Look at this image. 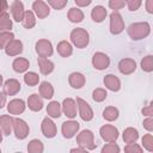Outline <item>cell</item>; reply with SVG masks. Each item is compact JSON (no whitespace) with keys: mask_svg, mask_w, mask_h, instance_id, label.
<instances>
[{"mask_svg":"<svg viewBox=\"0 0 153 153\" xmlns=\"http://www.w3.org/2000/svg\"><path fill=\"white\" fill-rule=\"evenodd\" d=\"M12 14L16 22H22L23 20V16H24V7L23 4L18 0H16L12 5Z\"/></svg>","mask_w":153,"mask_h":153,"instance_id":"4fadbf2b","label":"cell"},{"mask_svg":"<svg viewBox=\"0 0 153 153\" xmlns=\"http://www.w3.org/2000/svg\"><path fill=\"white\" fill-rule=\"evenodd\" d=\"M13 122V120L8 116H1L0 117V128L5 131L6 135H10L11 133V123Z\"/></svg>","mask_w":153,"mask_h":153,"instance_id":"484cf974","label":"cell"},{"mask_svg":"<svg viewBox=\"0 0 153 153\" xmlns=\"http://www.w3.org/2000/svg\"><path fill=\"white\" fill-rule=\"evenodd\" d=\"M128 32L133 39H140L148 35L149 32V25L147 23L143 24H131L128 29Z\"/></svg>","mask_w":153,"mask_h":153,"instance_id":"6da1fadb","label":"cell"},{"mask_svg":"<svg viewBox=\"0 0 153 153\" xmlns=\"http://www.w3.org/2000/svg\"><path fill=\"white\" fill-rule=\"evenodd\" d=\"M71 38H72V42L79 48H84L88 43V33L82 29L73 30L71 33Z\"/></svg>","mask_w":153,"mask_h":153,"instance_id":"7a4b0ae2","label":"cell"},{"mask_svg":"<svg viewBox=\"0 0 153 153\" xmlns=\"http://www.w3.org/2000/svg\"><path fill=\"white\" fill-rule=\"evenodd\" d=\"M92 0H75V4L79 6H87L91 4Z\"/></svg>","mask_w":153,"mask_h":153,"instance_id":"b9f144b4","label":"cell"},{"mask_svg":"<svg viewBox=\"0 0 153 153\" xmlns=\"http://www.w3.org/2000/svg\"><path fill=\"white\" fill-rule=\"evenodd\" d=\"M12 38H13V35H12V33H8V32L0 33V49L5 45L6 42H11Z\"/></svg>","mask_w":153,"mask_h":153,"instance_id":"d590c367","label":"cell"},{"mask_svg":"<svg viewBox=\"0 0 153 153\" xmlns=\"http://www.w3.org/2000/svg\"><path fill=\"white\" fill-rule=\"evenodd\" d=\"M151 60H152V56H147L146 59L142 60V62H141L142 69H145L147 72H151L152 71V62H151Z\"/></svg>","mask_w":153,"mask_h":153,"instance_id":"8d00e7d4","label":"cell"},{"mask_svg":"<svg viewBox=\"0 0 153 153\" xmlns=\"http://www.w3.org/2000/svg\"><path fill=\"white\" fill-rule=\"evenodd\" d=\"M4 103H5V96L2 93H0V109L4 106Z\"/></svg>","mask_w":153,"mask_h":153,"instance_id":"f6af8a7d","label":"cell"},{"mask_svg":"<svg viewBox=\"0 0 153 153\" xmlns=\"http://www.w3.org/2000/svg\"><path fill=\"white\" fill-rule=\"evenodd\" d=\"M23 25L26 29H31L35 25V17L32 14L31 11H26L24 13V18H23Z\"/></svg>","mask_w":153,"mask_h":153,"instance_id":"f546056e","label":"cell"},{"mask_svg":"<svg viewBox=\"0 0 153 153\" xmlns=\"http://www.w3.org/2000/svg\"><path fill=\"white\" fill-rule=\"evenodd\" d=\"M149 139H151V136H149V135H147L146 137H143V139H142V143H145V145L147 146V148H148L149 151H152V147L149 146V143H151V141H149Z\"/></svg>","mask_w":153,"mask_h":153,"instance_id":"7bdbcfd3","label":"cell"},{"mask_svg":"<svg viewBox=\"0 0 153 153\" xmlns=\"http://www.w3.org/2000/svg\"><path fill=\"white\" fill-rule=\"evenodd\" d=\"M63 111L66 114V116L73 118L76 115V110H75V104L73 102V99L67 98L63 100Z\"/></svg>","mask_w":153,"mask_h":153,"instance_id":"e0dca14e","label":"cell"},{"mask_svg":"<svg viewBox=\"0 0 153 153\" xmlns=\"http://www.w3.org/2000/svg\"><path fill=\"white\" fill-rule=\"evenodd\" d=\"M29 151H32V152H37V151H42L43 149V146H42V142L39 140H32L29 145Z\"/></svg>","mask_w":153,"mask_h":153,"instance_id":"e575fe53","label":"cell"},{"mask_svg":"<svg viewBox=\"0 0 153 153\" xmlns=\"http://www.w3.org/2000/svg\"><path fill=\"white\" fill-rule=\"evenodd\" d=\"M135 68H136V63L130 59H123L118 63V69L123 74H130L131 72L135 71Z\"/></svg>","mask_w":153,"mask_h":153,"instance_id":"30bf717a","label":"cell"},{"mask_svg":"<svg viewBox=\"0 0 153 153\" xmlns=\"http://www.w3.org/2000/svg\"><path fill=\"white\" fill-rule=\"evenodd\" d=\"M76 102H78V105H79V110H80V116L84 121H91L92 117H93V112L90 108V105L82 100L81 98H76Z\"/></svg>","mask_w":153,"mask_h":153,"instance_id":"8992f818","label":"cell"},{"mask_svg":"<svg viewBox=\"0 0 153 153\" xmlns=\"http://www.w3.org/2000/svg\"><path fill=\"white\" fill-rule=\"evenodd\" d=\"M140 6V0H129V8L130 11H135Z\"/></svg>","mask_w":153,"mask_h":153,"instance_id":"60d3db41","label":"cell"},{"mask_svg":"<svg viewBox=\"0 0 153 153\" xmlns=\"http://www.w3.org/2000/svg\"><path fill=\"white\" fill-rule=\"evenodd\" d=\"M78 141H79V143L81 146H86L87 145V147L90 149L94 148V145L92 143L93 142V135H92V131H90V130H82L80 133V135L78 136Z\"/></svg>","mask_w":153,"mask_h":153,"instance_id":"8fae6325","label":"cell"},{"mask_svg":"<svg viewBox=\"0 0 153 153\" xmlns=\"http://www.w3.org/2000/svg\"><path fill=\"white\" fill-rule=\"evenodd\" d=\"M32 7H33L35 12L37 13V16H38L39 18H44V17H47V16L49 14V7H48L44 2H42V1H39V0L35 1L33 5H32Z\"/></svg>","mask_w":153,"mask_h":153,"instance_id":"5bb4252c","label":"cell"},{"mask_svg":"<svg viewBox=\"0 0 153 153\" xmlns=\"http://www.w3.org/2000/svg\"><path fill=\"white\" fill-rule=\"evenodd\" d=\"M92 19L97 23H100L104 20V18L106 17V10L103 7V6H96L93 10H92Z\"/></svg>","mask_w":153,"mask_h":153,"instance_id":"d6986e66","label":"cell"},{"mask_svg":"<svg viewBox=\"0 0 153 153\" xmlns=\"http://www.w3.org/2000/svg\"><path fill=\"white\" fill-rule=\"evenodd\" d=\"M68 18H69V20L73 22V23H79V22L82 20L84 14H82V12H81L80 10H78V8H71V11H69V13H68Z\"/></svg>","mask_w":153,"mask_h":153,"instance_id":"83f0119b","label":"cell"},{"mask_svg":"<svg viewBox=\"0 0 153 153\" xmlns=\"http://www.w3.org/2000/svg\"><path fill=\"white\" fill-rule=\"evenodd\" d=\"M24 81H25L27 85L33 86V85H36V84L38 82V75H37L36 73H33V72L26 73L25 76H24Z\"/></svg>","mask_w":153,"mask_h":153,"instance_id":"d6a6232c","label":"cell"},{"mask_svg":"<svg viewBox=\"0 0 153 153\" xmlns=\"http://www.w3.org/2000/svg\"><path fill=\"white\" fill-rule=\"evenodd\" d=\"M104 84L106 85L108 88H110L112 91H118L120 90V85H121L120 80L112 74H109V75H106L104 78Z\"/></svg>","mask_w":153,"mask_h":153,"instance_id":"ac0fdd59","label":"cell"},{"mask_svg":"<svg viewBox=\"0 0 153 153\" xmlns=\"http://www.w3.org/2000/svg\"><path fill=\"white\" fill-rule=\"evenodd\" d=\"M124 29L123 25V20L122 17L118 12H112L110 14V31L114 35H117L120 32H122V30Z\"/></svg>","mask_w":153,"mask_h":153,"instance_id":"3957f363","label":"cell"},{"mask_svg":"<svg viewBox=\"0 0 153 153\" xmlns=\"http://www.w3.org/2000/svg\"><path fill=\"white\" fill-rule=\"evenodd\" d=\"M1 82H2V76L0 75V86H1Z\"/></svg>","mask_w":153,"mask_h":153,"instance_id":"bcb514c9","label":"cell"},{"mask_svg":"<svg viewBox=\"0 0 153 153\" xmlns=\"http://www.w3.org/2000/svg\"><path fill=\"white\" fill-rule=\"evenodd\" d=\"M100 134H102V137L109 142H114L117 140L118 137V131L116 128L111 127V126H104L100 128Z\"/></svg>","mask_w":153,"mask_h":153,"instance_id":"52a82bcc","label":"cell"},{"mask_svg":"<svg viewBox=\"0 0 153 153\" xmlns=\"http://www.w3.org/2000/svg\"><path fill=\"white\" fill-rule=\"evenodd\" d=\"M29 67V61L23 59V57H18L13 61V69L18 73H22L24 71H26Z\"/></svg>","mask_w":153,"mask_h":153,"instance_id":"cb8c5ba5","label":"cell"},{"mask_svg":"<svg viewBox=\"0 0 153 153\" xmlns=\"http://www.w3.org/2000/svg\"><path fill=\"white\" fill-rule=\"evenodd\" d=\"M13 123H14V133H16L17 139H25L27 133H29L27 124L23 120H20V118L13 120Z\"/></svg>","mask_w":153,"mask_h":153,"instance_id":"277c9868","label":"cell"},{"mask_svg":"<svg viewBox=\"0 0 153 153\" xmlns=\"http://www.w3.org/2000/svg\"><path fill=\"white\" fill-rule=\"evenodd\" d=\"M109 151H116V152H118L120 148H118L117 146H115L114 143H110V145L103 147V149H102V152H109Z\"/></svg>","mask_w":153,"mask_h":153,"instance_id":"ab89813d","label":"cell"},{"mask_svg":"<svg viewBox=\"0 0 153 153\" xmlns=\"http://www.w3.org/2000/svg\"><path fill=\"white\" fill-rule=\"evenodd\" d=\"M124 4H126V0H110L109 6H110L112 10H118V8L123 7Z\"/></svg>","mask_w":153,"mask_h":153,"instance_id":"74e56055","label":"cell"},{"mask_svg":"<svg viewBox=\"0 0 153 153\" xmlns=\"http://www.w3.org/2000/svg\"><path fill=\"white\" fill-rule=\"evenodd\" d=\"M134 149L137 151V152H141V148L137 147V146H133V143H129V146L126 147V151H128V152H129V151H134Z\"/></svg>","mask_w":153,"mask_h":153,"instance_id":"ee69618b","label":"cell"},{"mask_svg":"<svg viewBox=\"0 0 153 153\" xmlns=\"http://www.w3.org/2000/svg\"><path fill=\"white\" fill-rule=\"evenodd\" d=\"M1 139H2V137H1V134H0V142H1Z\"/></svg>","mask_w":153,"mask_h":153,"instance_id":"7dc6e473","label":"cell"},{"mask_svg":"<svg viewBox=\"0 0 153 153\" xmlns=\"http://www.w3.org/2000/svg\"><path fill=\"white\" fill-rule=\"evenodd\" d=\"M123 139H124V141H127L128 143H133V142L136 141V139H137V131H136L135 129H133V128H128V129L124 131V134H123Z\"/></svg>","mask_w":153,"mask_h":153,"instance_id":"4dcf8cb0","label":"cell"},{"mask_svg":"<svg viewBox=\"0 0 153 153\" xmlns=\"http://www.w3.org/2000/svg\"><path fill=\"white\" fill-rule=\"evenodd\" d=\"M92 97H93V99L96 102H102V100H104L106 98V91H104L102 88H97V90L93 91V96Z\"/></svg>","mask_w":153,"mask_h":153,"instance_id":"836d02e7","label":"cell"},{"mask_svg":"<svg viewBox=\"0 0 153 153\" xmlns=\"http://www.w3.org/2000/svg\"><path fill=\"white\" fill-rule=\"evenodd\" d=\"M69 84L74 88H81L85 84V76L81 73H72L69 75Z\"/></svg>","mask_w":153,"mask_h":153,"instance_id":"9a60e30c","label":"cell"},{"mask_svg":"<svg viewBox=\"0 0 153 153\" xmlns=\"http://www.w3.org/2000/svg\"><path fill=\"white\" fill-rule=\"evenodd\" d=\"M20 90V84L14 80V79H10L5 82V92L8 94H14Z\"/></svg>","mask_w":153,"mask_h":153,"instance_id":"7402d4cb","label":"cell"},{"mask_svg":"<svg viewBox=\"0 0 153 153\" xmlns=\"http://www.w3.org/2000/svg\"><path fill=\"white\" fill-rule=\"evenodd\" d=\"M78 129H79V123L78 122H74V121L65 122L62 124V133H63V136L67 137V139L73 137Z\"/></svg>","mask_w":153,"mask_h":153,"instance_id":"9c48e42d","label":"cell"},{"mask_svg":"<svg viewBox=\"0 0 153 153\" xmlns=\"http://www.w3.org/2000/svg\"><path fill=\"white\" fill-rule=\"evenodd\" d=\"M48 1H49V4H50L54 8H56V10L62 8V7L67 4V0H48Z\"/></svg>","mask_w":153,"mask_h":153,"instance_id":"f35d334b","label":"cell"},{"mask_svg":"<svg viewBox=\"0 0 153 153\" xmlns=\"http://www.w3.org/2000/svg\"><path fill=\"white\" fill-rule=\"evenodd\" d=\"M7 109H8V111H10L11 114L17 115V114H20V112L24 111L25 105H24V102H23L22 99H14V100H12V102L8 104Z\"/></svg>","mask_w":153,"mask_h":153,"instance_id":"2e32d148","label":"cell"},{"mask_svg":"<svg viewBox=\"0 0 153 153\" xmlns=\"http://www.w3.org/2000/svg\"><path fill=\"white\" fill-rule=\"evenodd\" d=\"M38 65H39V69L43 74H49L50 72H53L54 69V65L51 61H49L45 57H38Z\"/></svg>","mask_w":153,"mask_h":153,"instance_id":"44dd1931","label":"cell"},{"mask_svg":"<svg viewBox=\"0 0 153 153\" xmlns=\"http://www.w3.org/2000/svg\"><path fill=\"white\" fill-rule=\"evenodd\" d=\"M48 114L51 116V117H60L61 116V109H60V104L57 102H51L49 105H48Z\"/></svg>","mask_w":153,"mask_h":153,"instance_id":"4316f807","label":"cell"},{"mask_svg":"<svg viewBox=\"0 0 153 153\" xmlns=\"http://www.w3.org/2000/svg\"><path fill=\"white\" fill-rule=\"evenodd\" d=\"M42 131L44 134V136L47 137H54L56 134V127L54 124V122L49 118H44L42 122Z\"/></svg>","mask_w":153,"mask_h":153,"instance_id":"7c38bea8","label":"cell"},{"mask_svg":"<svg viewBox=\"0 0 153 153\" xmlns=\"http://www.w3.org/2000/svg\"><path fill=\"white\" fill-rule=\"evenodd\" d=\"M103 117L105 120H108V121H114V120H116L118 117V111H117V109L111 108V106L110 108H106L103 111Z\"/></svg>","mask_w":153,"mask_h":153,"instance_id":"1f68e13d","label":"cell"},{"mask_svg":"<svg viewBox=\"0 0 153 153\" xmlns=\"http://www.w3.org/2000/svg\"><path fill=\"white\" fill-rule=\"evenodd\" d=\"M39 92H41V94H42L44 98H47V99L53 97V87H51V85H50L49 82H47V81H44V82L41 84Z\"/></svg>","mask_w":153,"mask_h":153,"instance_id":"f1b7e54d","label":"cell"},{"mask_svg":"<svg viewBox=\"0 0 153 153\" xmlns=\"http://www.w3.org/2000/svg\"><path fill=\"white\" fill-rule=\"evenodd\" d=\"M22 50H23V45L19 41H12L6 47V54L7 55H17V54L22 53Z\"/></svg>","mask_w":153,"mask_h":153,"instance_id":"ffe728a7","label":"cell"},{"mask_svg":"<svg viewBox=\"0 0 153 153\" xmlns=\"http://www.w3.org/2000/svg\"><path fill=\"white\" fill-rule=\"evenodd\" d=\"M36 51L41 55V57H47L53 54L51 43L45 39H41L36 43Z\"/></svg>","mask_w":153,"mask_h":153,"instance_id":"5b68a950","label":"cell"},{"mask_svg":"<svg viewBox=\"0 0 153 153\" xmlns=\"http://www.w3.org/2000/svg\"><path fill=\"white\" fill-rule=\"evenodd\" d=\"M92 63H93L94 68H97V69H104V68H108V66L110 63V60H109V57L105 54L97 53V54L93 55Z\"/></svg>","mask_w":153,"mask_h":153,"instance_id":"ba28073f","label":"cell"},{"mask_svg":"<svg viewBox=\"0 0 153 153\" xmlns=\"http://www.w3.org/2000/svg\"><path fill=\"white\" fill-rule=\"evenodd\" d=\"M29 108L33 111H38L43 108V103H42V99L38 97V94H32L30 98H29Z\"/></svg>","mask_w":153,"mask_h":153,"instance_id":"603a6c76","label":"cell"},{"mask_svg":"<svg viewBox=\"0 0 153 153\" xmlns=\"http://www.w3.org/2000/svg\"><path fill=\"white\" fill-rule=\"evenodd\" d=\"M57 51H59V54L62 55L63 57H67V56H69V55L72 54V47H71V44H69L68 42L62 41V42H60L59 45H57Z\"/></svg>","mask_w":153,"mask_h":153,"instance_id":"d4e9b609","label":"cell"}]
</instances>
